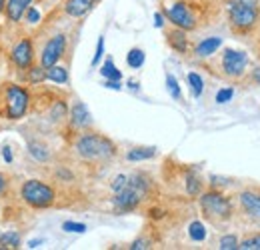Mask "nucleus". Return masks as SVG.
Listing matches in <instances>:
<instances>
[{
	"instance_id": "nucleus-1",
	"label": "nucleus",
	"mask_w": 260,
	"mask_h": 250,
	"mask_svg": "<svg viewBox=\"0 0 260 250\" xmlns=\"http://www.w3.org/2000/svg\"><path fill=\"white\" fill-rule=\"evenodd\" d=\"M214 0H166L160 6V12L172 26L194 32L208 24Z\"/></svg>"
},
{
	"instance_id": "nucleus-2",
	"label": "nucleus",
	"mask_w": 260,
	"mask_h": 250,
	"mask_svg": "<svg viewBox=\"0 0 260 250\" xmlns=\"http://www.w3.org/2000/svg\"><path fill=\"white\" fill-rule=\"evenodd\" d=\"M74 152L86 162H108L116 157V144L94 130H80L74 138Z\"/></svg>"
},
{
	"instance_id": "nucleus-3",
	"label": "nucleus",
	"mask_w": 260,
	"mask_h": 250,
	"mask_svg": "<svg viewBox=\"0 0 260 250\" xmlns=\"http://www.w3.org/2000/svg\"><path fill=\"white\" fill-rule=\"evenodd\" d=\"M32 106V96L26 86L16 82H4L0 84V116L16 122L22 120Z\"/></svg>"
},
{
	"instance_id": "nucleus-4",
	"label": "nucleus",
	"mask_w": 260,
	"mask_h": 250,
	"mask_svg": "<svg viewBox=\"0 0 260 250\" xmlns=\"http://www.w3.org/2000/svg\"><path fill=\"white\" fill-rule=\"evenodd\" d=\"M200 210L204 214V218L212 224H224L232 218L234 214V204L226 194H222L220 190L212 188L208 192L200 194Z\"/></svg>"
},
{
	"instance_id": "nucleus-5",
	"label": "nucleus",
	"mask_w": 260,
	"mask_h": 250,
	"mask_svg": "<svg viewBox=\"0 0 260 250\" xmlns=\"http://www.w3.org/2000/svg\"><path fill=\"white\" fill-rule=\"evenodd\" d=\"M228 24L236 34H250L260 22V8L248 6L236 0H224Z\"/></svg>"
},
{
	"instance_id": "nucleus-6",
	"label": "nucleus",
	"mask_w": 260,
	"mask_h": 250,
	"mask_svg": "<svg viewBox=\"0 0 260 250\" xmlns=\"http://www.w3.org/2000/svg\"><path fill=\"white\" fill-rule=\"evenodd\" d=\"M20 200L32 210H46L56 204V190L44 180L30 178L20 186Z\"/></svg>"
},
{
	"instance_id": "nucleus-7",
	"label": "nucleus",
	"mask_w": 260,
	"mask_h": 250,
	"mask_svg": "<svg viewBox=\"0 0 260 250\" xmlns=\"http://www.w3.org/2000/svg\"><path fill=\"white\" fill-rule=\"evenodd\" d=\"M248 64L250 58L244 50H234V48H226L222 54H220V60H218V68H220V76L232 80V82H238L246 76L248 72Z\"/></svg>"
},
{
	"instance_id": "nucleus-8",
	"label": "nucleus",
	"mask_w": 260,
	"mask_h": 250,
	"mask_svg": "<svg viewBox=\"0 0 260 250\" xmlns=\"http://www.w3.org/2000/svg\"><path fill=\"white\" fill-rule=\"evenodd\" d=\"M34 58H36V50H34V42L30 36H20L12 48L8 50V60L10 64L16 68V70H28L34 64Z\"/></svg>"
},
{
	"instance_id": "nucleus-9",
	"label": "nucleus",
	"mask_w": 260,
	"mask_h": 250,
	"mask_svg": "<svg viewBox=\"0 0 260 250\" xmlns=\"http://www.w3.org/2000/svg\"><path fill=\"white\" fill-rule=\"evenodd\" d=\"M66 46H68L66 34H62V32L52 34V36L46 40V44H44V48H42V52H40V64H42L44 68H50V66L58 64L62 60V56L66 54Z\"/></svg>"
},
{
	"instance_id": "nucleus-10",
	"label": "nucleus",
	"mask_w": 260,
	"mask_h": 250,
	"mask_svg": "<svg viewBox=\"0 0 260 250\" xmlns=\"http://www.w3.org/2000/svg\"><path fill=\"white\" fill-rule=\"evenodd\" d=\"M238 206L248 224L260 228V192L244 190L238 194Z\"/></svg>"
},
{
	"instance_id": "nucleus-11",
	"label": "nucleus",
	"mask_w": 260,
	"mask_h": 250,
	"mask_svg": "<svg viewBox=\"0 0 260 250\" xmlns=\"http://www.w3.org/2000/svg\"><path fill=\"white\" fill-rule=\"evenodd\" d=\"M142 200L144 198L140 196L138 190H134L132 186H126L124 190H120V192H114L112 204H114V208L118 212H132V210H136L140 206Z\"/></svg>"
},
{
	"instance_id": "nucleus-12",
	"label": "nucleus",
	"mask_w": 260,
	"mask_h": 250,
	"mask_svg": "<svg viewBox=\"0 0 260 250\" xmlns=\"http://www.w3.org/2000/svg\"><path fill=\"white\" fill-rule=\"evenodd\" d=\"M68 122H70V126H72L74 130H88V128H92V124H94L90 110H88L86 104L80 102V100H76V102L70 106Z\"/></svg>"
},
{
	"instance_id": "nucleus-13",
	"label": "nucleus",
	"mask_w": 260,
	"mask_h": 250,
	"mask_svg": "<svg viewBox=\"0 0 260 250\" xmlns=\"http://www.w3.org/2000/svg\"><path fill=\"white\" fill-rule=\"evenodd\" d=\"M34 0H6V8H4V16L8 20V24H20L26 10L32 6Z\"/></svg>"
},
{
	"instance_id": "nucleus-14",
	"label": "nucleus",
	"mask_w": 260,
	"mask_h": 250,
	"mask_svg": "<svg viewBox=\"0 0 260 250\" xmlns=\"http://www.w3.org/2000/svg\"><path fill=\"white\" fill-rule=\"evenodd\" d=\"M166 42H168V46H170L174 52H178V54H186L188 48H190V40H188L186 30L176 28V26H172L170 30L166 32Z\"/></svg>"
},
{
	"instance_id": "nucleus-15",
	"label": "nucleus",
	"mask_w": 260,
	"mask_h": 250,
	"mask_svg": "<svg viewBox=\"0 0 260 250\" xmlns=\"http://www.w3.org/2000/svg\"><path fill=\"white\" fill-rule=\"evenodd\" d=\"M100 0H66L64 2V14L68 18H82L86 16Z\"/></svg>"
},
{
	"instance_id": "nucleus-16",
	"label": "nucleus",
	"mask_w": 260,
	"mask_h": 250,
	"mask_svg": "<svg viewBox=\"0 0 260 250\" xmlns=\"http://www.w3.org/2000/svg\"><path fill=\"white\" fill-rule=\"evenodd\" d=\"M222 46V38L220 36H208L202 38L194 46V56L196 58H210L216 54V50Z\"/></svg>"
},
{
	"instance_id": "nucleus-17",
	"label": "nucleus",
	"mask_w": 260,
	"mask_h": 250,
	"mask_svg": "<svg viewBox=\"0 0 260 250\" xmlns=\"http://www.w3.org/2000/svg\"><path fill=\"white\" fill-rule=\"evenodd\" d=\"M158 154V150L154 146H134L126 152L128 162H142V160H150Z\"/></svg>"
},
{
	"instance_id": "nucleus-18",
	"label": "nucleus",
	"mask_w": 260,
	"mask_h": 250,
	"mask_svg": "<svg viewBox=\"0 0 260 250\" xmlns=\"http://www.w3.org/2000/svg\"><path fill=\"white\" fill-rule=\"evenodd\" d=\"M184 186H186L188 196H198V194H202L204 182H202V178L198 176V172H196V170H186V176H184Z\"/></svg>"
},
{
	"instance_id": "nucleus-19",
	"label": "nucleus",
	"mask_w": 260,
	"mask_h": 250,
	"mask_svg": "<svg viewBox=\"0 0 260 250\" xmlns=\"http://www.w3.org/2000/svg\"><path fill=\"white\" fill-rule=\"evenodd\" d=\"M46 80H50L54 84H66L68 82V70L60 64H54V66L46 68Z\"/></svg>"
},
{
	"instance_id": "nucleus-20",
	"label": "nucleus",
	"mask_w": 260,
	"mask_h": 250,
	"mask_svg": "<svg viewBox=\"0 0 260 250\" xmlns=\"http://www.w3.org/2000/svg\"><path fill=\"white\" fill-rule=\"evenodd\" d=\"M100 74H102L104 80H122V72L116 68V64H114V60H112L110 56L102 63V66H100Z\"/></svg>"
},
{
	"instance_id": "nucleus-21",
	"label": "nucleus",
	"mask_w": 260,
	"mask_h": 250,
	"mask_svg": "<svg viewBox=\"0 0 260 250\" xmlns=\"http://www.w3.org/2000/svg\"><path fill=\"white\" fill-rule=\"evenodd\" d=\"M28 152H30V157H32L34 160H38V162H46V160L50 158L48 146L42 144V142H38V140H30V142H28Z\"/></svg>"
},
{
	"instance_id": "nucleus-22",
	"label": "nucleus",
	"mask_w": 260,
	"mask_h": 250,
	"mask_svg": "<svg viewBox=\"0 0 260 250\" xmlns=\"http://www.w3.org/2000/svg\"><path fill=\"white\" fill-rule=\"evenodd\" d=\"M24 72H26V82L28 84H42V82H46V68L42 64H32Z\"/></svg>"
},
{
	"instance_id": "nucleus-23",
	"label": "nucleus",
	"mask_w": 260,
	"mask_h": 250,
	"mask_svg": "<svg viewBox=\"0 0 260 250\" xmlns=\"http://www.w3.org/2000/svg\"><path fill=\"white\" fill-rule=\"evenodd\" d=\"M188 238L192 242H204L206 240V226L200 220H192L188 224Z\"/></svg>"
},
{
	"instance_id": "nucleus-24",
	"label": "nucleus",
	"mask_w": 260,
	"mask_h": 250,
	"mask_svg": "<svg viewBox=\"0 0 260 250\" xmlns=\"http://www.w3.org/2000/svg\"><path fill=\"white\" fill-rule=\"evenodd\" d=\"M20 234L16 230H6L0 234V248H20Z\"/></svg>"
},
{
	"instance_id": "nucleus-25",
	"label": "nucleus",
	"mask_w": 260,
	"mask_h": 250,
	"mask_svg": "<svg viewBox=\"0 0 260 250\" xmlns=\"http://www.w3.org/2000/svg\"><path fill=\"white\" fill-rule=\"evenodd\" d=\"M144 60H146V54L142 48H130L128 54H126V64L130 68H142L144 66Z\"/></svg>"
},
{
	"instance_id": "nucleus-26",
	"label": "nucleus",
	"mask_w": 260,
	"mask_h": 250,
	"mask_svg": "<svg viewBox=\"0 0 260 250\" xmlns=\"http://www.w3.org/2000/svg\"><path fill=\"white\" fill-rule=\"evenodd\" d=\"M188 86H190L194 98L202 96V92H204V80H202V76L198 72H188Z\"/></svg>"
},
{
	"instance_id": "nucleus-27",
	"label": "nucleus",
	"mask_w": 260,
	"mask_h": 250,
	"mask_svg": "<svg viewBox=\"0 0 260 250\" xmlns=\"http://www.w3.org/2000/svg\"><path fill=\"white\" fill-rule=\"evenodd\" d=\"M166 90H168V94H170L174 100H182L180 84H178L176 76H174V74H170V72H166Z\"/></svg>"
},
{
	"instance_id": "nucleus-28",
	"label": "nucleus",
	"mask_w": 260,
	"mask_h": 250,
	"mask_svg": "<svg viewBox=\"0 0 260 250\" xmlns=\"http://www.w3.org/2000/svg\"><path fill=\"white\" fill-rule=\"evenodd\" d=\"M238 248L240 250H260V232L252 234V236H246L242 242H238Z\"/></svg>"
},
{
	"instance_id": "nucleus-29",
	"label": "nucleus",
	"mask_w": 260,
	"mask_h": 250,
	"mask_svg": "<svg viewBox=\"0 0 260 250\" xmlns=\"http://www.w3.org/2000/svg\"><path fill=\"white\" fill-rule=\"evenodd\" d=\"M218 248L220 250H236L238 248V236L236 234H226L220 238L218 242Z\"/></svg>"
},
{
	"instance_id": "nucleus-30",
	"label": "nucleus",
	"mask_w": 260,
	"mask_h": 250,
	"mask_svg": "<svg viewBox=\"0 0 260 250\" xmlns=\"http://www.w3.org/2000/svg\"><path fill=\"white\" fill-rule=\"evenodd\" d=\"M126 186H128V174H118L110 182V190L112 192H120V190H124Z\"/></svg>"
},
{
	"instance_id": "nucleus-31",
	"label": "nucleus",
	"mask_w": 260,
	"mask_h": 250,
	"mask_svg": "<svg viewBox=\"0 0 260 250\" xmlns=\"http://www.w3.org/2000/svg\"><path fill=\"white\" fill-rule=\"evenodd\" d=\"M62 230H64V232H74V234H82V232H86V224L66 220L64 224H62Z\"/></svg>"
},
{
	"instance_id": "nucleus-32",
	"label": "nucleus",
	"mask_w": 260,
	"mask_h": 250,
	"mask_svg": "<svg viewBox=\"0 0 260 250\" xmlns=\"http://www.w3.org/2000/svg\"><path fill=\"white\" fill-rule=\"evenodd\" d=\"M40 18H42V16H40V10H38L36 6H30V8L26 10V14H24V18H22V20H24L26 24L34 26V24H38V22H40Z\"/></svg>"
},
{
	"instance_id": "nucleus-33",
	"label": "nucleus",
	"mask_w": 260,
	"mask_h": 250,
	"mask_svg": "<svg viewBox=\"0 0 260 250\" xmlns=\"http://www.w3.org/2000/svg\"><path fill=\"white\" fill-rule=\"evenodd\" d=\"M232 96H234V88H232V86L220 88V90L216 92V102H218V104H226V102L232 100Z\"/></svg>"
},
{
	"instance_id": "nucleus-34",
	"label": "nucleus",
	"mask_w": 260,
	"mask_h": 250,
	"mask_svg": "<svg viewBox=\"0 0 260 250\" xmlns=\"http://www.w3.org/2000/svg\"><path fill=\"white\" fill-rule=\"evenodd\" d=\"M102 56H104V36H98L96 50H94V56H92V66H98Z\"/></svg>"
},
{
	"instance_id": "nucleus-35",
	"label": "nucleus",
	"mask_w": 260,
	"mask_h": 250,
	"mask_svg": "<svg viewBox=\"0 0 260 250\" xmlns=\"http://www.w3.org/2000/svg\"><path fill=\"white\" fill-rule=\"evenodd\" d=\"M10 176L8 174H4V172H0V198H4L8 192H10Z\"/></svg>"
},
{
	"instance_id": "nucleus-36",
	"label": "nucleus",
	"mask_w": 260,
	"mask_h": 250,
	"mask_svg": "<svg viewBox=\"0 0 260 250\" xmlns=\"http://www.w3.org/2000/svg\"><path fill=\"white\" fill-rule=\"evenodd\" d=\"M130 250H144V248H150V240L146 238H136L132 244L128 246Z\"/></svg>"
},
{
	"instance_id": "nucleus-37",
	"label": "nucleus",
	"mask_w": 260,
	"mask_h": 250,
	"mask_svg": "<svg viewBox=\"0 0 260 250\" xmlns=\"http://www.w3.org/2000/svg\"><path fill=\"white\" fill-rule=\"evenodd\" d=\"M104 86H106V88H110V90H120V88H122L120 80H106V82H104Z\"/></svg>"
},
{
	"instance_id": "nucleus-38",
	"label": "nucleus",
	"mask_w": 260,
	"mask_h": 250,
	"mask_svg": "<svg viewBox=\"0 0 260 250\" xmlns=\"http://www.w3.org/2000/svg\"><path fill=\"white\" fill-rule=\"evenodd\" d=\"M164 20H166V18H164L162 12H156V14H154V26H156V28H164Z\"/></svg>"
},
{
	"instance_id": "nucleus-39",
	"label": "nucleus",
	"mask_w": 260,
	"mask_h": 250,
	"mask_svg": "<svg viewBox=\"0 0 260 250\" xmlns=\"http://www.w3.org/2000/svg\"><path fill=\"white\" fill-rule=\"evenodd\" d=\"M2 158H4V160H6L8 164H10L12 160H14V157H12V150H10L8 146H4V148H2Z\"/></svg>"
},
{
	"instance_id": "nucleus-40",
	"label": "nucleus",
	"mask_w": 260,
	"mask_h": 250,
	"mask_svg": "<svg viewBox=\"0 0 260 250\" xmlns=\"http://www.w3.org/2000/svg\"><path fill=\"white\" fill-rule=\"evenodd\" d=\"M42 242H44L42 238H38V240H30V242H28V248H38Z\"/></svg>"
},
{
	"instance_id": "nucleus-41",
	"label": "nucleus",
	"mask_w": 260,
	"mask_h": 250,
	"mask_svg": "<svg viewBox=\"0 0 260 250\" xmlns=\"http://www.w3.org/2000/svg\"><path fill=\"white\" fill-rule=\"evenodd\" d=\"M4 8H6V0H0V16L4 14Z\"/></svg>"
}]
</instances>
